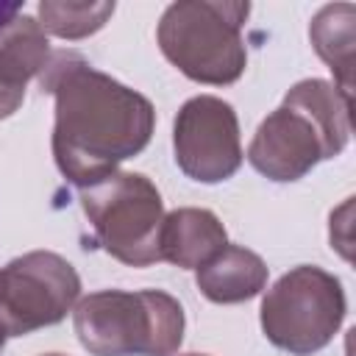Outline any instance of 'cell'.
Returning <instances> with one entry per match:
<instances>
[{"mask_svg": "<svg viewBox=\"0 0 356 356\" xmlns=\"http://www.w3.org/2000/svg\"><path fill=\"white\" fill-rule=\"evenodd\" d=\"M39 83L56 100L53 159L75 186H89L142 153L153 136V103L95 70L78 53H53Z\"/></svg>", "mask_w": 356, "mask_h": 356, "instance_id": "1", "label": "cell"}, {"mask_svg": "<svg viewBox=\"0 0 356 356\" xmlns=\"http://www.w3.org/2000/svg\"><path fill=\"white\" fill-rule=\"evenodd\" d=\"M350 139V100L323 78L298 81L270 111L250 145L248 161L270 181L303 178L317 161L334 159Z\"/></svg>", "mask_w": 356, "mask_h": 356, "instance_id": "2", "label": "cell"}, {"mask_svg": "<svg viewBox=\"0 0 356 356\" xmlns=\"http://www.w3.org/2000/svg\"><path fill=\"white\" fill-rule=\"evenodd\" d=\"M184 325L181 303L161 289H100L72 309L75 337L92 356H172Z\"/></svg>", "mask_w": 356, "mask_h": 356, "instance_id": "3", "label": "cell"}, {"mask_svg": "<svg viewBox=\"0 0 356 356\" xmlns=\"http://www.w3.org/2000/svg\"><path fill=\"white\" fill-rule=\"evenodd\" d=\"M248 14L250 3L181 0L164 8L156 39L164 58L189 81L225 86L239 81L248 67L242 42Z\"/></svg>", "mask_w": 356, "mask_h": 356, "instance_id": "4", "label": "cell"}, {"mask_svg": "<svg viewBox=\"0 0 356 356\" xmlns=\"http://www.w3.org/2000/svg\"><path fill=\"white\" fill-rule=\"evenodd\" d=\"M81 209L97 245L117 261L128 267L161 261L159 234L164 222V200L147 175L117 170L81 189Z\"/></svg>", "mask_w": 356, "mask_h": 356, "instance_id": "5", "label": "cell"}, {"mask_svg": "<svg viewBox=\"0 0 356 356\" xmlns=\"http://www.w3.org/2000/svg\"><path fill=\"white\" fill-rule=\"evenodd\" d=\"M264 337L295 356L323 350L345 320V289L337 275L314 264L284 273L261 298Z\"/></svg>", "mask_w": 356, "mask_h": 356, "instance_id": "6", "label": "cell"}, {"mask_svg": "<svg viewBox=\"0 0 356 356\" xmlns=\"http://www.w3.org/2000/svg\"><path fill=\"white\" fill-rule=\"evenodd\" d=\"M78 295L75 267L53 250H31L0 267V323L8 337L61 323Z\"/></svg>", "mask_w": 356, "mask_h": 356, "instance_id": "7", "label": "cell"}, {"mask_svg": "<svg viewBox=\"0 0 356 356\" xmlns=\"http://www.w3.org/2000/svg\"><path fill=\"white\" fill-rule=\"evenodd\" d=\"M175 164L200 184H220L242 167L239 120L231 103L214 95L189 97L172 125Z\"/></svg>", "mask_w": 356, "mask_h": 356, "instance_id": "8", "label": "cell"}, {"mask_svg": "<svg viewBox=\"0 0 356 356\" xmlns=\"http://www.w3.org/2000/svg\"><path fill=\"white\" fill-rule=\"evenodd\" d=\"M47 58V33L33 17L17 14L0 28V120L22 106L28 81L44 70Z\"/></svg>", "mask_w": 356, "mask_h": 356, "instance_id": "9", "label": "cell"}, {"mask_svg": "<svg viewBox=\"0 0 356 356\" xmlns=\"http://www.w3.org/2000/svg\"><path fill=\"white\" fill-rule=\"evenodd\" d=\"M228 245L225 225L209 209L184 206L164 214L159 234L161 261H170L181 270H197L211 261Z\"/></svg>", "mask_w": 356, "mask_h": 356, "instance_id": "10", "label": "cell"}, {"mask_svg": "<svg viewBox=\"0 0 356 356\" xmlns=\"http://www.w3.org/2000/svg\"><path fill=\"white\" fill-rule=\"evenodd\" d=\"M195 284L211 303H242L267 286V264L242 245H225L211 261L197 267Z\"/></svg>", "mask_w": 356, "mask_h": 356, "instance_id": "11", "label": "cell"}, {"mask_svg": "<svg viewBox=\"0 0 356 356\" xmlns=\"http://www.w3.org/2000/svg\"><path fill=\"white\" fill-rule=\"evenodd\" d=\"M309 39L317 56L334 72V86L350 100L353 97V42H356V6L334 3L323 6L312 25Z\"/></svg>", "mask_w": 356, "mask_h": 356, "instance_id": "12", "label": "cell"}, {"mask_svg": "<svg viewBox=\"0 0 356 356\" xmlns=\"http://www.w3.org/2000/svg\"><path fill=\"white\" fill-rule=\"evenodd\" d=\"M114 3H56V0H44L39 3L36 14H39V25L44 33H53L58 39H83L92 36L95 31H100L111 14H114Z\"/></svg>", "mask_w": 356, "mask_h": 356, "instance_id": "13", "label": "cell"}, {"mask_svg": "<svg viewBox=\"0 0 356 356\" xmlns=\"http://www.w3.org/2000/svg\"><path fill=\"white\" fill-rule=\"evenodd\" d=\"M17 14H22V6H19V3H8V6L0 3V28H3L6 22H11Z\"/></svg>", "mask_w": 356, "mask_h": 356, "instance_id": "14", "label": "cell"}, {"mask_svg": "<svg viewBox=\"0 0 356 356\" xmlns=\"http://www.w3.org/2000/svg\"><path fill=\"white\" fill-rule=\"evenodd\" d=\"M6 339H8V334H6V328H3V323H0V350H3V345H6Z\"/></svg>", "mask_w": 356, "mask_h": 356, "instance_id": "15", "label": "cell"}, {"mask_svg": "<svg viewBox=\"0 0 356 356\" xmlns=\"http://www.w3.org/2000/svg\"><path fill=\"white\" fill-rule=\"evenodd\" d=\"M42 356H64V353H42Z\"/></svg>", "mask_w": 356, "mask_h": 356, "instance_id": "16", "label": "cell"}, {"mask_svg": "<svg viewBox=\"0 0 356 356\" xmlns=\"http://www.w3.org/2000/svg\"><path fill=\"white\" fill-rule=\"evenodd\" d=\"M184 356H206V353H184Z\"/></svg>", "mask_w": 356, "mask_h": 356, "instance_id": "17", "label": "cell"}]
</instances>
